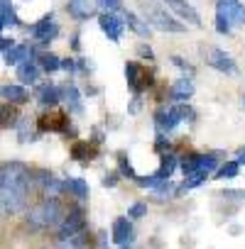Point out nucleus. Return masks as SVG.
<instances>
[{
    "label": "nucleus",
    "instance_id": "obj_27",
    "mask_svg": "<svg viewBox=\"0 0 245 249\" xmlns=\"http://www.w3.org/2000/svg\"><path fill=\"white\" fill-rule=\"evenodd\" d=\"M98 5H101L105 13H113V15H115V13L122 8V0H98Z\"/></svg>",
    "mask_w": 245,
    "mask_h": 249
},
{
    "label": "nucleus",
    "instance_id": "obj_13",
    "mask_svg": "<svg viewBox=\"0 0 245 249\" xmlns=\"http://www.w3.org/2000/svg\"><path fill=\"white\" fill-rule=\"evenodd\" d=\"M98 0H69V15L76 20H86L96 13Z\"/></svg>",
    "mask_w": 245,
    "mask_h": 249
},
{
    "label": "nucleus",
    "instance_id": "obj_19",
    "mask_svg": "<svg viewBox=\"0 0 245 249\" xmlns=\"http://www.w3.org/2000/svg\"><path fill=\"white\" fill-rule=\"evenodd\" d=\"M125 22H128V27H130L133 32H138L140 37H150V25H147L145 20H140L135 13H125Z\"/></svg>",
    "mask_w": 245,
    "mask_h": 249
},
{
    "label": "nucleus",
    "instance_id": "obj_24",
    "mask_svg": "<svg viewBox=\"0 0 245 249\" xmlns=\"http://www.w3.org/2000/svg\"><path fill=\"white\" fill-rule=\"evenodd\" d=\"M30 56V47H13L8 54H5V61L8 64H20Z\"/></svg>",
    "mask_w": 245,
    "mask_h": 249
},
{
    "label": "nucleus",
    "instance_id": "obj_21",
    "mask_svg": "<svg viewBox=\"0 0 245 249\" xmlns=\"http://www.w3.org/2000/svg\"><path fill=\"white\" fill-rule=\"evenodd\" d=\"M64 188L69 191V193H74L76 198H88V183L83 181V178H69L66 183H64Z\"/></svg>",
    "mask_w": 245,
    "mask_h": 249
},
{
    "label": "nucleus",
    "instance_id": "obj_3",
    "mask_svg": "<svg viewBox=\"0 0 245 249\" xmlns=\"http://www.w3.org/2000/svg\"><path fill=\"white\" fill-rule=\"evenodd\" d=\"M59 215H61L59 200H57V198H44L37 208H32L30 222H32L35 227H49V225H54V222L59 220Z\"/></svg>",
    "mask_w": 245,
    "mask_h": 249
},
{
    "label": "nucleus",
    "instance_id": "obj_38",
    "mask_svg": "<svg viewBox=\"0 0 245 249\" xmlns=\"http://www.w3.org/2000/svg\"><path fill=\"white\" fill-rule=\"evenodd\" d=\"M120 249H133V247H130V244H122V247H120Z\"/></svg>",
    "mask_w": 245,
    "mask_h": 249
},
{
    "label": "nucleus",
    "instance_id": "obj_5",
    "mask_svg": "<svg viewBox=\"0 0 245 249\" xmlns=\"http://www.w3.org/2000/svg\"><path fill=\"white\" fill-rule=\"evenodd\" d=\"M218 18H223L228 25H245V5L238 0H218Z\"/></svg>",
    "mask_w": 245,
    "mask_h": 249
},
{
    "label": "nucleus",
    "instance_id": "obj_20",
    "mask_svg": "<svg viewBox=\"0 0 245 249\" xmlns=\"http://www.w3.org/2000/svg\"><path fill=\"white\" fill-rule=\"evenodd\" d=\"M61 100V90L57 88V86H42V90H40V103L42 105H57Z\"/></svg>",
    "mask_w": 245,
    "mask_h": 249
},
{
    "label": "nucleus",
    "instance_id": "obj_10",
    "mask_svg": "<svg viewBox=\"0 0 245 249\" xmlns=\"http://www.w3.org/2000/svg\"><path fill=\"white\" fill-rule=\"evenodd\" d=\"M206 61H208L213 69L223 71V73H235V71H238V69H235V61H233L223 49H208V52H206Z\"/></svg>",
    "mask_w": 245,
    "mask_h": 249
},
{
    "label": "nucleus",
    "instance_id": "obj_29",
    "mask_svg": "<svg viewBox=\"0 0 245 249\" xmlns=\"http://www.w3.org/2000/svg\"><path fill=\"white\" fill-rule=\"evenodd\" d=\"M120 171H122V174H128L130 178H138L135 171H133V166H130V161H128L125 157H120Z\"/></svg>",
    "mask_w": 245,
    "mask_h": 249
},
{
    "label": "nucleus",
    "instance_id": "obj_7",
    "mask_svg": "<svg viewBox=\"0 0 245 249\" xmlns=\"http://www.w3.org/2000/svg\"><path fill=\"white\" fill-rule=\"evenodd\" d=\"M83 227H86V217H83V213H81V210H71V213L64 217L61 227H59V237H61L64 242H66V239H74Z\"/></svg>",
    "mask_w": 245,
    "mask_h": 249
},
{
    "label": "nucleus",
    "instance_id": "obj_9",
    "mask_svg": "<svg viewBox=\"0 0 245 249\" xmlns=\"http://www.w3.org/2000/svg\"><path fill=\"white\" fill-rule=\"evenodd\" d=\"M98 22H101V30L108 35V39H110V42H118V39H120L122 27H125V20H120V18H118V15H113V13H103Z\"/></svg>",
    "mask_w": 245,
    "mask_h": 249
},
{
    "label": "nucleus",
    "instance_id": "obj_26",
    "mask_svg": "<svg viewBox=\"0 0 245 249\" xmlns=\"http://www.w3.org/2000/svg\"><path fill=\"white\" fill-rule=\"evenodd\" d=\"M238 171H240L238 161H225V164L221 166L218 176H221V178H235V176H238Z\"/></svg>",
    "mask_w": 245,
    "mask_h": 249
},
{
    "label": "nucleus",
    "instance_id": "obj_18",
    "mask_svg": "<svg viewBox=\"0 0 245 249\" xmlns=\"http://www.w3.org/2000/svg\"><path fill=\"white\" fill-rule=\"evenodd\" d=\"M0 95L5 100H13V103H25L27 100V90L22 86H3L0 88Z\"/></svg>",
    "mask_w": 245,
    "mask_h": 249
},
{
    "label": "nucleus",
    "instance_id": "obj_15",
    "mask_svg": "<svg viewBox=\"0 0 245 249\" xmlns=\"http://www.w3.org/2000/svg\"><path fill=\"white\" fill-rule=\"evenodd\" d=\"M61 98H64V103L69 105V110H71V112H76V115H81V112H83L81 95H79V90H76L74 86H66V88L61 90Z\"/></svg>",
    "mask_w": 245,
    "mask_h": 249
},
{
    "label": "nucleus",
    "instance_id": "obj_35",
    "mask_svg": "<svg viewBox=\"0 0 245 249\" xmlns=\"http://www.w3.org/2000/svg\"><path fill=\"white\" fill-rule=\"evenodd\" d=\"M140 56H147V59H152V52H150V47H145V44H140Z\"/></svg>",
    "mask_w": 245,
    "mask_h": 249
},
{
    "label": "nucleus",
    "instance_id": "obj_39",
    "mask_svg": "<svg viewBox=\"0 0 245 249\" xmlns=\"http://www.w3.org/2000/svg\"><path fill=\"white\" fill-rule=\"evenodd\" d=\"M3 27H5V22H3V20H0V30H3Z\"/></svg>",
    "mask_w": 245,
    "mask_h": 249
},
{
    "label": "nucleus",
    "instance_id": "obj_33",
    "mask_svg": "<svg viewBox=\"0 0 245 249\" xmlns=\"http://www.w3.org/2000/svg\"><path fill=\"white\" fill-rule=\"evenodd\" d=\"M61 69H66V71H74V69H76L74 59H61Z\"/></svg>",
    "mask_w": 245,
    "mask_h": 249
},
{
    "label": "nucleus",
    "instance_id": "obj_4",
    "mask_svg": "<svg viewBox=\"0 0 245 249\" xmlns=\"http://www.w3.org/2000/svg\"><path fill=\"white\" fill-rule=\"evenodd\" d=\"M186 117H194V112L186 107V105H177V107H169V110H160L157 112V127L162 130V132H172L177 124L182 122V120H186Z\"/></svg>",
    "mask_w": 245,
    "mask_h": 249
},
{
    "label": "nucleus",
    "instance_id": "obj_23",
    "mask_svg": "<svg viewBox=\"0 0 245 249\" xmlns=\"http://www.w3.org/2000/svg\"><path fill=\"white\" fill-rule=\"evenodd\" d=\"M0 20H3L5 25H18V15L13 10L10 0H0Z\"/></svg>",
    "mask_w": 245,
    "mask_h": 249
},
{
    "label": "nucleus",
    "instance_id": "obj_34",
    "mask_svg": "<svg viewBox=\"0 0 245 249\" xmlns=\"http://www.w3.org/2000/svg\"><path fill=\"white\" fill-rule=\"evenodd\" d=\"M115 181H118V174H110L103 178V186H115Z\"/></svg>",
    "mask_w": 245,
    "mask_h": 249
},
{
    "label": "nucleus",
    "instance_id": "obj_30",
    "mask_svg": "<svg viewBox=\"0 0 245 249\" xmlns=\"http://www.w3.org/2000/svg\"><path fill=\"white\" fill-rule=\"evenodd\" d=\"M216 30H218L221 35H228V32H230V25H228L223 18H218V15H216Z\"/></svg>",
    "mask_w": 245,
    "mask_h": 249
},
{
    "label": "nucleus",
    "instance_id": "obj_31",
    "mask_svg": "<svg viewBox=\"0 0 245 249\" xmlns=\"http://www.w3.org/2000/svg\"><path fill=\"white\" fill-rule=\"evenodd\" d=\"M74 157H76V159L88 157V144H83V142H81V144H76V147H74Z\"/></svg>",
    "mask_w": 245,
    "mask_h": 249
},
{
    "label": "nucleus",
    "instance_id": "obj_32",
    "mask_svg": "<svg viewBox=\"0 0 245 249\" xmlns=\"http://www.w3.org/2000/svg\"><path fill=\"white\" fill-rule=\"evenodd\" d=\"M15 44H13V39H3V37H0V49H3V52H10Z\"/></svg>",
    "mask_w": 245,
    "mask_h": 249
},
{
    "label": "nucleus",
    "instance_id": "obj_2",
    "mask_svg": "<svg viewBox=\"0 0 245 249\" xmlns=\"http://www.w3.org/2000/svg\"><path fill=\"white\" fill-rule=\"evenodd\" d=\"M140 8H143V15H145V22H150L152 27L162 30V32H184V25L177 22L172 15H167V10L152 0H140Z\"/></svg>",
    "mask_w": 245,
    "mask_h": 249
},
{
    "label": "nucleus",
    "instance_id": "obj_40",
    "mask_svg": "<svg viewBox=\"0 0 245 249\" xmlns=\"http://www.w3.org/2000/svg\"><path fill=\"white\" fill-rule=\"evenodd\" d=\"M243 105H245V98H243Z\"/></svg>",
    "mask_w": 245,
    "mask_h": 249
},
{
    "label": "nucleus",
    "instance_id": "obj_14",
    "mask_svg": "<svg viewBox=\"0 0 245 249\" xmlns=\"http://www.w3.org/2000/svg\"><path fill=\"white\" fill-rule=\"evenodd\" d=\"M133 225H130V220L128 217H118L115 222H113V242H118L120 247L122 244H130L133 242Z\"/></svg>",
    "mask_w": 245,
    "mask_h": 249
},
{
    "label": "nucleus",
    "instance_id": "obj_1",
    "mask_svg": "<svg viewBox=\"0 0 245 249\" xmlns=\"http://www.w3.org/2000/svg\"><path fill=\"white\" fill-rule=\"evenodd\" d=\"M30 169L20 161H10L0 166V210L3 215H18L30 193Z\"/></svg>",
    "mask_w": 245,
    "mask_h": 249
},
{
    "label": "nucleus",
    "instance_id": "obj_37",
    "mask_svg": "<svg viewBox=\"0 0 245 249\" xmlns=\"http://www.w3.org/2000/svg\"><path fill=\"white\" fill-rule=\"evenodd\" d=\"M240 164H245V147L238 149V166H240Z\"/></svg>",
    "mask_w": 245,
    "mask_h": 249
},
{
    "label": "nucleus",
    "instance_id": "obj_28",
    "mask_svg": "<svg viewBox=\"0 0 245 249\" xmlns=\"http://www.w3.org/2000/svg\"><path fill=\"white\" fill-rule=\"evenodd\" d=\"M147 213V205L145 203H135L133 208H130V213H128V217H143Z\"/></svg>",
    "mask_w": 245,
    "mask_h": 249
},
{
    "label": "nucleus",
    "instance_id": "obj_25",
    "mask_svg": "<svg viewBox=\"0 0 245 249\" xmlns=\"http://www.w3.org/2000/svg\"><path fill=\"white\" fill-rule=\"evenodd\" d=\"M40 66H42L47 73H52V71L61 69V59L54 56V54H42V56H40Z\"/></svg>",
    "mask_w": 245,
    "mask_h": 249
},
{
    "label": "nucleus",
    "instance_id": "obj_16",
    "mask_svg": "<svg viewBox=\"0 0 245 249\" xmlns=\"http://www.w3.org/2000/svg\"><path fill=\"white\" fill-rule=\"evenodd\" d=\"M172 95H174V100H179V103L189 100V98L194 95V83H191L189 78L177 81V83H174V88H172Z\"/></svg>",
    "mask_w": 245,
    "mask_h": 249
},
{
    "label": "nucleus",
    "instance_id": "obj_12",
    "mask_svg": "<svg viewBox=\"0 0 245 249\" xmlns=\"http://www.w3.org/2000/svg\"><path fill=\"white\" fill-rule=\"evenodd\" d=\"M162 3H167V8H169V10H174L182 20H186V22H191V25H201L199 13L186 3V0H162Z\"/></svg>",
    "mask_w": 245,
    "mask_h": 249
},
{
    "label": "nucleus",
    "instance_id": "obj_6",
    "mask_svg": "<svg viewBox=\"0 0 245 249\" xmlns=\"http://www.w3.org/2000/svg\"><path fill=\"white\" fill-rule=\"evenodd\" d=\"M216 159L213 157H186L182 159V171L184 176H191V174H211L216 169Z\"/></svg>",
    "mask_w": 245,
    "mask_h": 249
},
{
    "label": "nucleus",
    "instance_id": "obj_22",
    "mask_svg": "<svg viewBox=\"0 0 245 249\" xmlns=\"http://www.w3.org/2000/svg\"><path fill=\"white\" fill-rule=\"evenodd\" d=\"M174 169H177V157H174V154H167V157L162 159L160 171H157L160 181H169V176H172V171H174Z\"/></svg>",
    "mask_w": 245,
    "mask_h": 249
},
{
    "label": "nucleus",
    "instance_id": "obj_36",
    "mask_svg": "<svg viewBox=\"0 0 245 249\" xmlns=\"http://www.w3.org/2000/svg\"><path fill=\"white\" fill-rule=\"evenodd\" d=\"M61 249H81V247H79V244H76L74 239H66V242L61 244Z\"/></svg>",
    "mask_w": 245,
    "mask_h": 249
},
{
    "label": "nucleus",
    "instance_id": "obj_17",
    "mask_svg": "<svg viewBox=\"0 0 245 249\" xmlns=\"http://www.w3.org/2000/svg\"><path fill=\"white\" fill-rule=\"evenodd\" d=\"M37 76H40V69H37L35 61H22V64H20V69H18V78H20L22 83H35Z\"/></svg>",
    "mask_w": 245,
    "mask_h": 249
},
{
    "label": "nucleus",
    "instance_id": "obj_8",
    "mask_svg": "<svg viewBox=\"0 0 245 249\" xmlns=\"http://www.w3.org/2000/svg\"><path fill=\"white\" fill-rule=\"evenodd\" d=\"M125 76H128V83H130V88H133L135 93H143V90L152 83V76H150L140 64H135V61H130V64L125 66Z\"/></svg>",
    "mask_w": 245,
    "mask_h": 249
},
{
    "label": "nucleus",
    "instance_id": "obj_11",
    "mask_svg": "<svg viewBox=\"0 0 245 249\" xmlns=\"http://www.w3.org/2000/svg\"><path fill=\"white\" fill-rule=\"evenodd\" d=\"M32 35H35V39H37L40 44H47V42H52V39L59 35V27H57V22H54L52 15H49V18H44L42 22H37V25L32 27Z\"/></svg>",
    "mask_w": 245,
    "mask_h": 249
}]
</instances>
